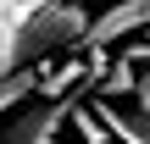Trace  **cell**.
<instances>
[{
	"label": "cell",
	"mask_w": 150,
	"mask_h": 144,
	"mask_svg": "<svg viewBox=\"0 0 150 144\" xmlns=\"http://www.w3.org/2000/svg\"><path fill=\"white\" fill-rule=\"evenodd\" d=\"M83 94H89V89H78V94H67V100H39V105L17 111V117L6 122L0 144H61V122H72V105H83Z\"/></svg>",
	"instance_id": "6da1fadb"
},
{
	"label": "cell",
	"mask_w": 150,
	"mask_h": 144,
	"mask_svg": "<svg viewBox=\"0 0 150 144\" xmlns=\"http://www.w3.org/2000/svg\"><path fill=\"white\" fill-rule=\"evenodd\" d=\"M145 28H150V0H111V6L89 22L83 50H106V44L128 39V33H145Z\"/></svg>",
	"instance_id": "7a4b0ae2"
},
{
	"label": "cell",
	"mask_w": 150,
	"mask_h": 144,
	"mask_svg": "<svg viewBox=\"0 0 150 144\" xmlns=\"http://www.w3.org/2000/svg\"><path fill=\"white\" fill-rule=\"evenodd\" d=\"M50 6H61V0H0V78L22 67L17 44H22L28 22H33L39 11H50Z\"/></svg>",
	"instance_id": "3957f363"
},
{
	"label": "cell",
	"mask_w": 150,
	"mask_h": 144,
	"mask_svg": "<svg viewBox=\"0 0 150 144\" xmlns=\"http://www.w3.org/2000/svg\"><path fill=\"white\" fill-rule=\"evenodd\" d=\"M95 111H100V122L111 128V139L117 144H150V111L134 100V105H117L111 94H100V100H89Z\"/></svg>",
	"instance_id": "277c9868"
},
{
	"label": "cell",
	"mask_w": 150,
	"mask_h": 144,
	"mask_svg": "<svg viewBox=\"0 0 150 144\" xmlns=\"http://www.w3.org/2000/svg\"><path fill=\"white\" fill-rule=\"evenodd\" d=\"M39 83H45V67H39V61H28V67H17V72H6V78H0V117H6V111H17V105H28V100L39 94Z\"/></svg>",
	"instance_id": "5b68a950"
},
{
	"label": "cell",
	"mask_w": 150,
	"mask_h": 144,
	"mask_svg": "<svg viewBox=\"0 0 150 144\" xmlns=\"http://www.w3.org/2000/svg\"><path fill=\"white\" fill-rule=\"evenodd\" d=\"M139 78H145V72H139V67L122 55V61H111V67L100 72V94H111V100H122V94H139Z\"/></svg>",
	"instance_id": "8992f818"
},
{
	"label": "cell",
	"mask_w": 150,
	"mask_h": 144,
	"mask_svg": "<svg viewBox=\"0 0 150 144\" xmlns=\"http://www.w3.org/2000/svg\"><path fill=\"white\" fill-rule=\"evenodd\" d=\"M134 100H139V105H145V111H150V72H145V78H139V94H134Z\"/></svg>",
	"instance_id": "52a82bcc"
}]
</instances>
